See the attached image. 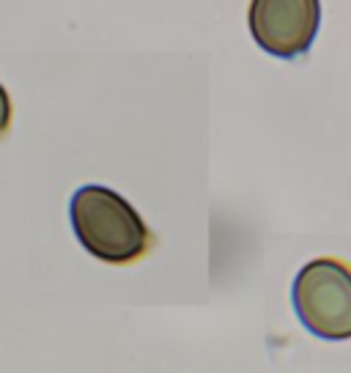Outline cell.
<instances>
[{
  "mask_svg": "<svg viewBox=\"0 0 351 373\" xmlns=\"http://www.w3.org/2000/svg\"><path fill=\"white\" fill-rule=\"evenodd\" d=\"M294 313L310 335L321 340L351 338V263L340 258H313L291 285Z\"/></svg>",
  "mask_w": 351,
  "mask_h": 373,
  "instance_id": "2",
  "label": "cell"
},
{
  "mask_svg": "<svg viewBox=\"0 0 351 373\" xmlns=\"http://www.w3.org/2000/svg\"><path fill=\"white\" fill-rule=\"evenodd\" d=\"M69 219L88 255L107 263L137 261L151 247V231L123 195L102 184H85L71 195Z\"/></svg>",
  "mask_w": 351,
  "mask_h": 373,
  "instance_id": "1",
  "label": "cell"
},
{
  "mask_svg": "<svg viewBox=\"0 0 351 373\" xmlns=\"http://www.w3.org/2000/svg\"><path fill=\"white\" fill-rule=\"evenodd\" d=\"M250 33L269 55L294 61L310 49L321 25L318 0H253Z\"/></svg>",
  "mask_w": 351,
  "mask_h": 373,
  "instance_id": "3",
  "label": "cell"
},
{
  "mask_svg": "<svg viewBox=\"0 0 351 373\" xmlns=\"http://www.w3.org/2000/svg\"><path fill=\"white\" fill-rule=\"evenodd\" d=\"M9 123H11V99L6 93V88L0 85V137L9 132Z\"/></svg>",
  "mask_w": 351,
  "mask_h": 373,
  "instance_id": "4",
  "label": "cell"
}]
</instances>
